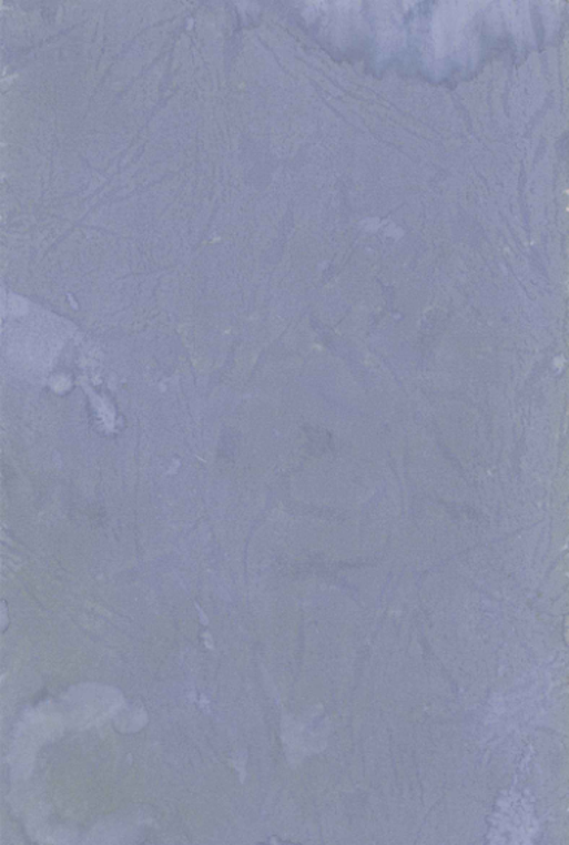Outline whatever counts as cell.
Here are the masks:
<instances>
[{"label": "cell", "mask_w": 569, "mask_h": 845, "mask_svg": "<svg viewBox=\"0 0 569 845\" xmlns=\"http://www.w3.org/2000/svg\"><path fill=\"white\" fill-rule=\"evenodd\" d=\"M62 713L34 712L28 721L23 722L19 740L16 741V760L21 766L28 765L37 750L41 747L50 736L59 735L63 726Z\"/></svg>", "instance_id": "obj_2"}, {"label": "cell", "mask_w": 569, "mask_h": 845, "mask_svg": "<svg viewBox=\"0 0 569 845\" xmlns=\"http://www.w3.org/2000/svg\"><path fill=\"white\" fill-rule=\"evenodd\" d=\"M142 714H143L142 710H139V712L136 713V716L132 717V721H138V722L143 723V725H145V721L142 722ZM129 721H130V719L125 717L124 714H121V716L119 717V722L120 723H125V722H129ZM119 722H116V723H119Z\"/></svg>", "instance_id": "obj_3"}, {"label": "cell", "mask_w": 569, "mask_h": 845, "mask_svg": "<svg viewBox=\"0 0 569 845\" xmlns=\"http://www.w3.org/2000/svg\"><path fill=\"white\" fill-rule=\"evenodd\" d=\"M63 721L75 727H90L99 725L119 713L123 698L114 688L99 686V684H81L73 688L64 698Z\"/></svg>", "instance_id": "obj_1"}]
</instances>
